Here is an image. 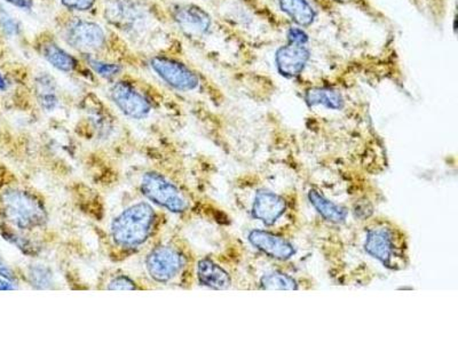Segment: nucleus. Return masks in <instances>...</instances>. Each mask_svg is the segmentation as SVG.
Wrapping results in <instances>:
<instances>
[{"mask_svg": "<svg viewBox=\"0 0 458 343\" xmlns=\"http://www.w3.org/2000/svg\"><path fill=\"white\" fill-rule=\"evenodd\" d=\"M269 18L280 20L313 34L326 37L344 46H352L354 37L339 8L325 0H255Z\"/></svg>", "mask_w": 458, "mask_h": 343, "instance_id": "obj_1", "label": "nucleus"}, {"mask_svg": "<svg viewBox=\"0 0 458 343\" xmlns=\"http://www.w3.org/2000/svg\"><path fill=\"white\" fill-rule=\"evenodd\" d=\"M157 214L148 203H137L125 208L112 222V237L117 247L137 248L153 234Z\"/></svg>", "mask_w": 458, "mask_h": 343, "instance_id": "obj_2", "label": "nucleus"}, {"mask_svg": "<svg viewBox=\"0 0 458 343\" xmlns=\"http://www.w3.org/2000/svg\"><path fill=\"white\" fill-rule=\"evenodd\" d=\"M0 205L7 222L21 230L43 227L47 222L43 203L27 191L8 188L0 196Z\"/></svg>", "mask_w": 458, "mask_h": 343, "instance_id": "obj_3", "label": "nucleus"}, {"mask_svg": "<svg viewBox=\"0 0 458 343\" xmlns=\"http://www.w3.org/2000/svg\"><path fill=\"white\" fill-rule=\"evenodd\" d=\"M363 247L368 255L378 260L388 269L398 271L406 264V245L403 243V236L388 224L379 223L367 229Z\"/></svg>", "mask_w": 458, "mask_h": 343, "instance_id": "obj_4", "label": "nucleus"}, {"mask_svg": "<svg viewBox=\"0 0 458 343\" xmlns=\"http://www.w3.org/2000/svg\"><path fill=\"white\" fill-rule=\"evenodd\" d=\"M141 191L147 198L171 213H183L190 207L185 195L165 175L148 172L141 179Z\"/></svg>", "mask_w": 458, "mask_h": 343, "instance_id": "obj_5", "label": "nucleus"}, {"mask_svg": "<svg viewBox=\"0 0 458 343\" xmlns=\"http://www.w3.org/2000/svg\"><path fill=\"white\" fill-rule=\"evenodd\" d=\"M150 67L162 80L179 92H193L200 85L198 73L188 65L165 56H154Z\"/></svg>", "mask_w": 458, "mask_h": 343, "instance_id": "obj_6", "label": "nucleus"}, {"mask_svg": "<svg viewBox=\"0 0 458 343\" xmlns=\"http://www.w3.org/2000/svg\"><path fill=\"white\" fill-rule=\"evenodd\" d=\"M64 39L72 48L89 54L106 46V34L99 24L73 19L64 28Z\"/></svg>", "mask_w": 458, "mask_h": 343, "instance_id": "obj_7", "label": "nucleus"}, {"mask_svg": "<svg viewBox=\"0 0 458 343\" xmlns=\"http://www.w3.org/2000/svg\"><path fill=\"white\" fill-rule=\"evenodd\" d=\"M183 265L182 253L171 247H155L146 259L147 272L157 283H169L179 275Z\"/></svg>", "mask_w": 458, "mask_h": 343, "instance_id": "obj_8", "label": "nucleus"}, {"mask_svg": "<svg viewBox=\"0 0 458 343\" xmlns=\"http://www.w3.org/2000/svg\"><path fill=\"white\" fill-rule=\"evenodd\" d=\"M172 18L186 35L202 38L211 34L214 19L203 7L195 4H178L172 8Z\"/></svg>", "mask_w": 458, "mask_h": 343, "instance_id": "obj_9", "label": "nucleus"}, {"mask_svg": "<svg viewBox=\"0 0 458 343\" xmlns=\"http://www.w3.org/2000/svg\"><path fill=\"white\" fill-rule=\"evenodd\" d=\"M110 96L117 108L132 120H143L151 112V105L128 81H117L110 89Z\"/></svg>", "mask_w": 458, "mask_h": 343, "instance_id": "obj_10", "label": "nucleus"}, {"mask_svg": "<svg viewBox=\"0 0 458 343\" xmlns=\"http://www.w3.org/2000/svg\"><path fill=\"white\" fill-rule=\"evenodd\" d=\"M110 22L124 31H132L147 20V10L138 0H114L106 8Z\"/></svg>", "mask_w": 458, "mask_h": 343, "instance_id": "obj_11", "label": "nucleus"}, {"mask_svg": "<svg viewBox=\"0 0 458 343\" xmlns=\"http://www.w3.org/2000/svg\"><path fill=\"white\" fill-rule=\"evenodd\" d=\"M302 97L310 108L322 107L339 112L346 105V99L341 89L330 83L309 85L304 89Z\"/></svg>", "mask_w": 458, "mask_h": 343, "instance_id": "obj_12", "label": "nucleus"}, {"mask_svg": "<svg viewBox=\"0 0 458 343\" xmlns=\"http://www.w3.org/2000/svg\"><path fill=\"white\" fill-rule=\"evenodd\" d=\"M285 210L284 198L272 191H258L253 199L252 216L266 226H273L284 214Z\"/></svg>", "mask_w": 458, "mask_h": 343, "instance_id": "obj_13", "label": "nucleus"}, {"mask_svg": "<svg viewBox=\"0 0 458 343\" xmlns=\"http://www.w3.org/2000/svg\"><path fill=\"white\" fill-rule=\"evenodd\" d=\"M249 242L257 250L263 252L264 255L272 257V259L285 261L294 255L293 245L282 238V237L272 234V232L252 230L249 234Z\"/></svg>", "mask_w": 458, "mask_h": 343, "instance_id": "obj_14", "label": "nucleus"}, {"mask_svg": "<svg viewBox=\"0 0 458 343\" xmlns=\"http://www.w3.org/2000/svg\"><path fill=\"white\" fill-rule=\"evenodd\" d=\"M196 273L199 284L208 289H227L232 283L229 273L210 259L199 261Z\"/></svg>", "mask_w": 458, "mask_h": 343, "instance_id": "obj_15", "label": "nucleus"}, {"mask_svg": "<svg viewBox=\"0 0 458 343\" xmlns=\"http://www.w3.org/2000/svg\"><path fill=\"white\" fill-rule=\"evenodd\" d=\"M325 2L339 8V10L351 8V10L359 12L360 14L366 16L371 22L378 24V26L387 27L392 24L386 14H384L371 0H325Z\"/></svg>", "mask_w": 458, "mask_h": 343, "instance_id": "obj_16", "label": "nucleus"}, {"mask_svg": "<svg viewBox=\"0 0 458 343\" xmlns=\"http://www.w3.org/2000/svg\"><path fill=\"white\" fill-rule=\"evenodd\" d=\"M35 94L37 102L45 112H55L60 104L56 81L48 73H40L35 79Z\"/></svg>", "mask_w": 458, "mask_h": 343, "instance_id": "obj_17", "label": "nucleus"}, {"mask_svg": "<svg viewBox=\"0 0 458 343\" xmlns=\"http://www.w3.org/2000/svg\"><path fill=\"white\" fill-rule=\"evenodd\" d=\"M433 27L441 29L447 19L449 0H407Z\"/></svg>", "mask_w": 458, "mask_h": 343, "instance_id": "obj_18", "label": "nucleus"}, {"mask_svg": "<svg viewBox=\"0 0 458 343\" xmlns=\"http://www.w3.org/2000/svg\"><path fill=\"white\" fill-rule=\"evenodd\" d=\"M310 203L312 204L318 213L331 223H343L345 222L349 212L345 207L337 205L331 200L327 199L325 196L318 193L317 190H310L309 193Z\"/></svg>", "mask_w": 458, "mask_h": 343, "instance_id": "obj_19", "label": "nucleus"}, {"mask_svg": "<svg viewBox=\"0 0 458 343\" xmlns=\"http://www.w3.org/2000/svg\"><path fill=\"white\" fill-rule=\"evenodd\" d=\"M42 54L45 60L55 68L56 71L63 72H72L77 67L75 57L65 52L63 47L55 42L44 43L42 46Z\"/></svg>", "mask_w": 458, "mask_h": 343, "instance_id": "obj_20", "label": "nucleus"}, {"mask_svg": "<svg viewBox=\"0 0 458 343\" xmlns=\"http://www.w3.org/2000/svg\"><path fill=\"white\" fill-rule=\"evenodd\" d=\"M261 288L268 291H294L298 289L297 281L285 273L269 272L260 280Z\"/></svg>", "mask_w": 458, "mask_h": 343, "instance_id": "obj_21", "label": "nucleus"}, {"mask_svg": "<svg viewBox=\"0 0 458 343\" xmlns=\"http://www.w3.org/2000/svg\"><path fill=\"white\" fill-rule=\"evenodd\" d=\"M86 63L102 79H113L114 77H116L122 71L120 64L105 63V61L93 59L91 56H86Z\"/></svg>", "mask_w": 458, "mask_h": 343, "instance_id": "obj_22", "label": "nucleus"}, {"mask_svg": "<svg viewBox=\"0 0 458 343\" xmlns=\"http://www.w3.org/2000/svg\"><path fill=\"white\" fill-rule=\"evenodd\" d=\"M29 277H30L31 285L36 286L37 289H47L52 283V272L42 265L32 267Z\"/></svg>", "mask_w": 458, "mask_h": 343, "instance_id": "obj_23", "label": "nucleus"}, {"mask_svg": "<svg viewBox=\"0 0 458 343\" xmlns=\"http://www.w3.org/2000/svg\"><path fill=\"white\" fill-rule=\"evenodd\" d=\"M0 30L8 38H13V37L19 36L20 32H21V26H20V23L16 21L13 16L6 13L5 11L0 10Z\"/></svg>", "mask_w": 458, "mask_h": 343, "instance_id": "obj_24", "label": "nucleus"}, {"mask_svg": "<svg viewBox=\"0 0 458 343\" xmlns=\"http://www.w3.org/2000/svg\"><path fill=\"white\" fill-rule=\"evenodd\" d=\"M8 242L14 244L16 247L20 248L26 255H35L37 247L30 240L24 239L23 237L14 234V232L7 231L4 234Z\"/></svg>", "mask_w": 458, "mask_h": 343, "instance_id": "obj_25", "label": "nucleus"}, {"mask_svg": "<svg viewBox=\"0 0 458 343\" xmlns=\"http://www.w3.org/2000/svg\"><path fill=\"white\" fill-rule=\"evenodd\" d=\"M136 289V283L126 276L114 277L108 285L110 291H133Z\"/></svg>", "mask_w": 458, "mask_h": 343, "instance_id": "obj_26", "label": "nucleus"}, {"mask_svg": "<svg viewBox=\"0 0 458 343\" xmlns=\"http://www.w3.org/2000/svg\"><path fill=\"white\" fill-rule=\"evenodd\" d=\"M61 3L68 10L86 12L91 10L94 4H96V0H61Z\"/></svg>", "mask_w": 458, "mask_h": 343, "instance_id": "obj_27", "label": "nucleus"}, {"mask_svg": "<svg viewBox=\"0 0 458 343\" xmlns=\"http://www.w3.org/2000/svg\"><path fill=\"white\" fill-rule=\"evenodd\" d=\"M0 277L12 281L15 280L13 271L8 267V264L2 259V257H0Z\"/></svg>", "mask_w": 458, "mask_h": 343, "instance_id": "obj_28", "label": "nucleus"}, {"mask_svg": "<svg viewBox=\"0 0 458 343\" xmlns=\"http://www.w3.org/2000/svg\"><path fill=\"white\" fill-rule=\"evenodd\" d=\"M5 2L11 4L12 6L20 8V10L29 11L34 6V0H5Z\"/></svg>", "mask_w": 458, "mask_h": 343, "instance_id": "obj_29", "label": "nucleus"}, {"mask_svg": "<svg viewBox=\"0 0 458 343\" xmlns=\"http://www.w3.org/2000/svg\"><path fill=\"white\" fill-rule=\"evenodd\" d=\"M15 289L16 286L13 284V281L6 279H0V291H12V289Z\"/></svg>", "mask_w": 458, "mask_h": 343, "instance_id": "obj_30", "label": "nucleus"}, {"mask_svg": "<svg viewBox=\"0 0 458 343\" xmlns=\"http://www.w3.org/2000/svg\"><path fill=\"white\" fill-rule=\"evenodd\" d=\"M7 88V81L5 77L3 76V73L0 72V91H5Z\"/></svg>", "mask_w": 458, "mask_h": 343, "instance_id": "obj_31", "label": "nucleus"}]
</instances>
